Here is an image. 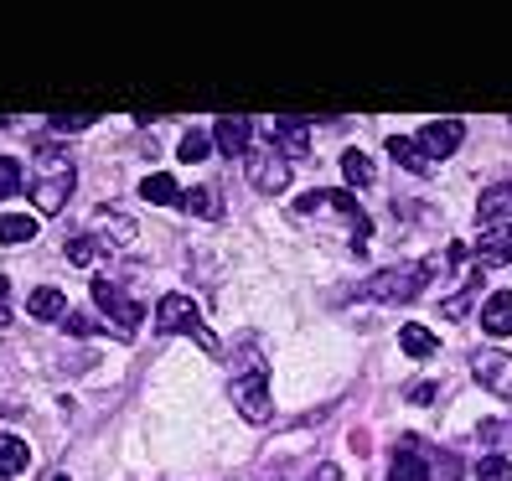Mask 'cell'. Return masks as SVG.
<instances>
[{"mask_svg":"<svg viewBox=\"0 0 512 481\" xmlns=\"http://www.w3.org/2000/svg\"><path fill=\"white\" fill-rule=\"evenodd\" d=\"M73 187H78V166H73V156H68L63 145L42 140V145H37V156H32V171H26V192H32L37 213H42V218H57V213L68 207Z\"/></svg>","mask_w":512,"mask_h":481,"instance_id":"6da1fadb","label":"cell"},{"mask_svg":"<svg viewBox=\"0 0 512 481\" xmlns=\"http://www.w3.org/2000/svg\"><path fill=\"white\" fill-rule=\"evenodd\" d=\"M440 275L435 259H409V264H388L378 275H368L357 285V300H373V306H409L430 290V280Z\"/></svg>","mask_w":512,"mask_h":481,"instance_id":"7a4b0ae2","label":"cell"},{"mask_svg":"<svg viewBox=\"0 0 512 481\" xmlns=\"http://www.w3.org/2000/svg\"><path fill=\"white\" fill-rule=\"evenodd\" d=\"M150 326H156V337H192L207 357H223V342L213 337V326L197 316V300L182 295V290H171V295L156 300V321Z\"/></svg>","mask_w":512,"mask_h":481,"instance_id":"3957f363","label":"cell"},{"mask_svg":"<svg viewBox=\"0 0 512 481\" xmlns=\"http://www.w3.org/2000/svg\"><path fill=\"white\" fill-rule=\"evenodd\" d=\"M233 404L249 425H264L269 419V368L259 347H238V368H233Z\"/></svg>","mask_w":512,"mask_h":481,"instance_id":"277c9868","label":"cell"},{"mask_svg":"<svg viewBox=\"0 0 512 481\" xmlns=\"http://www.w3.org/2000/svg\"><path fill=\"white\" fill-rule=\"evenodd\" d=\"M295 218H326V223H342V228H352L357 249L368 244V213L357 207V197H352V192L316 187V192H306V197H295Z\"/></svg>","mask_w":512,"mask_h":481,"instance_id":"5b68a950","label":"cell"},{"mask_svg":"<svg viewBox=\"0 0 512 481\" xmlns=\"http://www.w3.org/2000/svg\"><path fill=\"white\" fill-rule=\"evenodd\" d=\"M94 306H99V316H104V326L119 337V342H130L135 332H140V321H145V306L135 295H125L114 280H94Z\"/></svg>","mask_w":512,"mask_h":481,"instance_id":"8992f818","label":"cell"},{"mask_svg":"<svg viewBox=\"0 0 512 481\" xmlns=\"http://www.w3.org/2000/svg\"><path fill=\"white\" fill-rule=\"evenodd\" d=\"M244 176H249V187H254V192L280 197V192L290 187V161H285L269 140H264V145H254L249 156H244Z\"/></svg>","mask_w":512,"mask_h":481,"instance_id":"52a82bcc","label":"cell"},{"mask_svg":"<svg viewBox=\"0 0 512 481\" xmlns=\"http://www.w3.org/2000/svg\"><path fill=\"white\" fill-rule=\"evenodd\" d=\"M461 140H466V125H461V119H430V125H419V135H414V145L425 150L430 166L445 161V156H456Z\"/></svg>","mask_w":512,"mask_h":481,"instance_id":"ba28073f","label":"cell"},{"mask_svg":"<svg viewBox=\"0 0 512 481\" xmlns=\"http://www.w3.org/2000/svg\"><path fill=\"white\" fill-rule=\"evenodd\" d=\"M471 373H476L481 388H492V394L512 399V352H497V347L476 352V357H471Z\"/></svg>","mask_w":512,"mask_h":481,"instance_id":"9c48e42d","label":"cell"},{"mask_svg":"<svg viewBox=\"0 0 512 481\" xmlns=\"http://www.w3.org/2000/svg\"><path fill=\"white\" fill-rule=\"evenodd\" d=\"M213 145L223 150V156H238V161H244L249 150H254V119H244V114H223L218 125H213Z\"/></svg>","mask_w":512,"mask_h":481,"instance_id":"30bf717a","label":"cell"},{"mask_svg":"<svg viewBox=\"0 0 512 481\" xmlns=\"http://www.w3.org/2000/svg\"><path fill=\"white\" fill-rule=\"evenodd\" d=\"M94 238L104 249H125V244H135V218L125 207H94Z\"/></svg>","mask_w":512,"mask_h":481,"instance_id":"8fae6325","label":"cell"},{"mask_svg":"<svg viewBox=\"0 0 512 481\" xmlns=\"http://www.w3.org/2000/svg\"><path fill=\"white\" fill-rule=\"evenodd\" d=\"M269 145H275L285 161L311 156V125H306V119H275V135H269Z\"/></svg>","mask_w":512,"mask_h":481,"instance_id":"7c38bea8","label":"cell"},{"mask_svg":"<svg viewBox=\"0 0 512 481\" xmlns=\"http://www.w3.org/2000/svg\"><path fill=\"white\" fill-rule=\"evenodd\" d=\"M476 218H487V228L512 223V176H507V182H492L487 192L476 197Z\"/></svg>","mask_w":512,"mask_h":481,"instance_id":"4fadbf2b","label":"cell"},{"mask_svg":"<svg viewBox=\"0 0 512 481\" xmlns=\"http://www.w3.org/2000/svg\"><path fill=\"white\" fill-rule=\"evenodd\" d=\"M481 332L512 337V290H492L487 300H481Z\"/></svg>","mask_w":512,"mask_h":481,"instance_id":"5bb4252c","label":"cell"},{"mask_svg":"<svg viewBox=\"0 0 512 481\" xmlns=\"http://www.w3.org/2000/svg\"><path fill=\"white\" fill-rule=\"evenodd\" d=\"M476 259H481V264H512V223H502V228H481V238H476Z\"/></svg>","mask_w":512,"mask_h":481,"instance_id":"9a60e30c","label":"cell"},{"mask_svg":"<svg viewBox=\"0 0 512 481\" xmlns=\"http://www.w3.org/2000/svg\"><path fill=\"white\" fill-rule=\"evenodd\" d=\"M26 311H32L37 321H68V295L57 285H37L32 295H26Z\"/></svg>","mask_w":512,"mask_h":481,"instance_id":"2e32d148","label":"cell"},{"mask_svg":"<svg viewBox=\"0 0 512 481\" xmlns=\"http://www.w3.org/2000/svg\"><path fill=\"white\" fill-rule=\"evenodd\" d=\"M388 481H430V466H425V456L414 450V440H404V445L394 450V461H388Z\"/></svg>","mask_w":512,"mask_h":481,"instance_id":"e0dca14e","label":"cell"},{"mask_svg":"<svg viewBox=\"0 0 512 481\" xmlns=\"http://www.w3.org/2000/svg\"><path fill=\"white\" fill-rule=\"evenodd\" d=\"M388 156H394L409 176H430V171H435V166L425 161V150L414 145V135H388Z\"/></svg>","mask_w":512,"mask_h":481,"instance_id":"ac0fdd59","label":"cell"},{"mask_svg":"<svg viewBox=\"0 0 512 481\" xmlns=\"http://www.w3.org/2000/svg\"><path fill=\"white\" fill-rule=\"evenodd\" d=\"M140 197L156 202V207H182V187H176L166 171H150L145 182H140Z\"/></svg>","mask_w":512,"mask_h":481,"instance_id":"d6986e66","label":"cell"},{"mask_svg":"<svg viewBox=\"0 0 512 481\" xmlns=\"http://www.w3.org/2000/svg\"><path fill=\"white\" fill-rule=\"evenodd\" d=\"M26 466H32V450H26V440H16V435H0V481L21 476Z\"/></svg>","mask_w":512,"mask_h":481,"instance_id":"ffe728a7","label":"cell"},{"mask_svg":"<svg viewBox=\"0 0 512 481\" xmlns=\"http://www.w3.org/2000/svg\"><path fill=\"white\" fill-rule=\"evenodd\" d=\"M32 238H37V218L0 213V244H32Z\"/></svg>","mask_w":512,"mask_h":481,"instance_id":"44dd1931","label":"cell"},{"mask_svg":"<svg viewBox=\"0 0 512 481\" xmlns=\"http://www.w3.org/2000/svg\"><path fill=\"white\" fill-rule=\"evenodd\" d=\"M63 254H68V264L88 269V264H99V259H104V244H99L94 233H78V238H68V244H63Z\"/></svg>","mask_w":512,"mask_h":481,"instance_id":"7402d4cb","label":"cell"},{"mask_svg":"<svg viewBox=\"0 0 512 481\" xmlns=\"http://www.w3.org/2000/svg\"><path fill=\"white\" fill-rule=\"evenodd\" d=\"M342 176H347V187H373V156L342 150Z\"/></svg>","mask_w":512,"mask_h":481,"instance_id":"603a6c76","label":"cell"},{"mask_svg":"<svg viewBox=\"0 0 512 481\" xmlns=\"http://www.w3.org/2000/svg\"><path fill=\"white\" fill-rule=\"evenodd\" d=\"M399 347H404L409 357H430V352H435V332H430V326H419V321H409L404 332H399Z\"/></svg>","mask_w":512,"mask_h":481,"instance_id":"cb8c5ba5","label":"cell"},{"mask_svg":"<svg viewBox=\"0 0 512 481\" xmlns=\"http://www.w3.org/2000/svg\"><path fill=\"white\" fill-rule=\"evenodd\" d=\"M182 213H192V218H218V192H213V187L182 192Z\"/></svg>","mask_w":512,"mask_h":481,"instance_id":"d4e9b609","label":"cell"},{"mask_svg":"<svg viewBox=\"0 0 512 481\" xmlns=\"http://www.w3.org/2000/svg\"><path fill=\"white\" fill-rule=\"evenodd\" d=\"M476 295H481V269H476V275H471V280H466L456 295L445 300V316H450V321H461V316L471 311V300H476Z\"/></svg>","mask_w":512,"mask_h":481,"instance_id":"484cf974","label":"cell"},{"mask_svg":"<svg viewBox=\"0 0 512 481\" xmlns=\"http://www.w3.org/2000/svg\"><path fill=\"white\" fill-rule=\"evenodd\" d=\"M21 187H26V166H21L16 156H0V202L16 197Z\"/></svg>","mask_w":512,"mask_h":481,"instance_id":"4316f807","label":"cell"},{"mask_svg":"<svg viewBox=\"0 0 512 481\" xmlns=\"http://www.w3.org/2000/svg\"><path fill=\"white\" fill-rule=\"evenodd\" d=\"M207 150H213V135H202V130H192V135H182V145H176V156H182L187 166H197Z\"/></svg>","mask_w":512,"mask_h":481,"instance_id":"83f0119b","label":"cell"},{"mask_svg":"<svg viewBox=\"0 0 512 481\" xmlns=\"http://www.w3.org/2000/svg\"><path fill=\"white\" fill-rule=\"evenodd\" d=\"M471 471H476V481H512V461L507 456H481Z\"/></svg>","mask_w":512,"mask_h":481,"instance_id":"f1b7e54d","label":"cell"},{"mask_svg":"<svg viewBox=\"0 0 512 481\" xmlns=\"http://www.w3.org/2000/svg\"><path fill=\"white\" fill-rule=\"evenodd\" d=\"M88 125H99L94 109H83V114H52V119H47L52 135H63V130H88Z\"/></svg>","mask_w":512,"mask_h":481,"instance_id":"f546056e","label":"cell"},{"mask_svg":"<svg viewBox=\"0 0 512 481\" xmlns=\"http://www.w3.org/2000/svg\"><path fill=\"white\" fill-rule=\"evenodd\" d=\"M63 332H73V337H94V332H99V321H88V316H73V311H68Z\"/></svg>","mask_w":512,"mask_h":481,"instance_id":"4dcf8cb0","label":"cell"},{"mask_svg":"<svg viewBox=\"0 0 512 481\" xmlns=\"http://www.w3.org/2000/svg\"><path fill=\"white\" fill-rule=\"evenodd\" d=\"M409 404H435V383L430 378H414L409 383Z\"/></svg>","mask_w":512,"mask_h":481,"instance_id":"1f68e13d","label":"cell"},{"mask_svg":"<svg viewBox=\"0 0 512 481\" xmlns=\"http://www.w3.org/2000/svg\"><path fill=\"white\" fill-rule=\"evenodd\" d=\"M6 295H11V285H6V275H0V326L11 321V306H6Z\"/></svg>","mask_w":512,"mask_h":481,"instance_id":"d6a6232c","label":"cell"},{"mask_svg":"<svg viewBox=\"0 0 512 481\" xmlns=\"http://www.w3.org/2000/svg\"><path fill=\"white\" fill-rule=\"evenodd\" d=\"M321 481H337V466H321Z\"/></svg>","mask_w":512,"mask_h":481,"instance_id":"836d02e7","label":"cell"}]
</instances>
